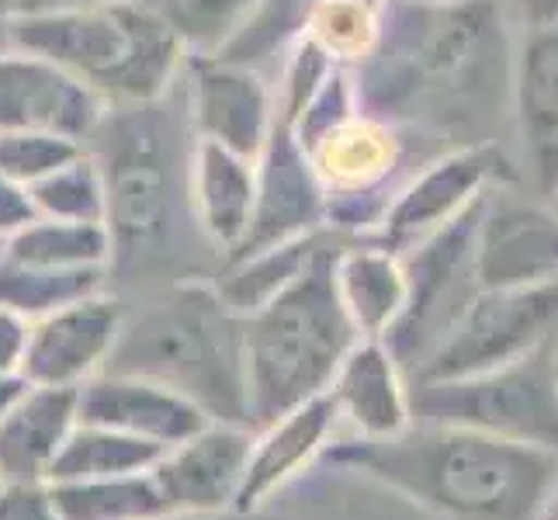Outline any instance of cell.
Instances as JSON below:
<instances>
[{
    "label": "cell",
    "mask_w": 558,
    "mask_h": 520,
    "mask_svg": "<svg viewBox=\"0 0 558 520\" xmlns=\"http://www.w3.org/2000/svg\"><path fill=\"white\" fill-rule=\"evenodd\" d=\"M537 520H558V510H545V513L537 517Z\"/></svg>",
    "instance_id": "cell-46"
},
{
    "label": "cell",
    "mask_w": 558,
    "mask_h": 520,
    "mask_svg": "<svg viewBox=\"0 0 558 520\" xmlns=\"http://www.w3.org/2000/svg\"><path fill=\"white\" fill-rule=\"evenodd\" d=\"M378 11V43L354 66L361 111L399 129L416 119L445 122L448 114H465L461 101L483 94L504 56V14L496 0L448 8L381 0Z\"/></svg>",
    "instance_id": "cell-2"
},
{
    "label": "cell",
    "mask_w": 558,
    "mask_h": 520,
    "mask_svg": "<svg viewBox=\"0 0 558 520\" xmlns=\"http://www.w3.org/2000/svg\"><path fill=\"white\" fill-rule=\"evenodd\" d=\"M337 246L330 237L278 295L243 316L250 427L326 396L343 354L361 340L333 292Z\"/></svg>",
    "instance_id": "cell-4"
},
{
    "label": "cell",
    "mask_w": 558,
    "mask_h": 520,
    "mask_svg": "<svg viewBox=\"0 0 558 520\" xmlns=\"http://www.w3.org/2000/svg\"><path fill=\"white\" fill-rule=\"evenodd\" d=\"M0 11H4V14H22V0H0Z\"/></svg>",
    "instance_id": "cell-42"
},
{
    "label": "cell",
    "mask_w": 558,
    "mask_h": 520,
    "mask_svg": "<svg viewBox=\"0 0 558 520\" xmlns=\"http://www.w3.org/2000/svg\"><path fill=\"white\" fill-rule=\"evenodd\" d=\"M257 167L250 157L216 143L191 140L184 167V198L187 219L198 237L226 261L246 237L254 216Z\"/></svg>",
    "instance_id": "cell-20"
},
{
    "label": "cell",
    "mask_w": 558,
    "mask_h": 520,
    "mask_svg": "<svg viewBox=\"0 0 558 520\" xmlns=\"http://www.w3.org/2000/svg\"><path fill=\"white\" fill-rule=\"evenodd\" d=\"M316 4L319 0H260L243 32L219 56L260 70L267 60L281 56L302 35L305 17H310Z\"/></svg>",
    "instance_id": "cell-31"
},
{
    "label": "cell",
    "mask_w": 558,
    "mask_h": 520,
    "mask_svg": "<svg viewBox=\"0 0 558 520\" xmlns=\"http://www.w3.org/2000/svg\"><path fill=\"white\" fill-rule=\"evenodd\" d=\"M25 378L22 375H14V378H0V420H4V413L14 407V399L25 392Z\"/></svg>",
    "instance_id": "cell-38"
},
{
    "label": "cell",
    "mask_w": 558,
    "mask_h": 520,
    "mask_svg": "<svg viewBox=\"0 0 558 520\" xmlns=\"http://www.w3.org/2000/svg\"><path fill=\"white\" fill-rule=\"evenodd\" d=\"M337 434L340 423L330 396H316L302 402V407L254 427L243 489L233 513L254 517L271 507L275 499H281L292 486H299L323 461Z\"/></svg>",
    "instance_id": "cell-17"
},
{
    "label": "cell",
    "mask_w": 558,
    "mask_h": 520,
    "mask_svg": "<svg viewBox=\"0 0 558 520\" xmlns=\"http://www.w3.org/2000/svg\"><path fill=\"white\" fill-rule=\"evenodd\" d=\"M11 49V14L0 11V52Z\"/></svg>",
    "instance_id": "cell-40"
},
{
    "label": "cell",
    "mask_w": 558,
    "mask_h": 520,
    "mask_svg": "<svg viewBox=\"0 0 558 520\" xmlns=\"http://www.w3.org/2000/svg\"><path fill=\"white\" fill-rule=\"evenodd\" d=\"M32 323L11 310H0V378H14L25 368Z\"/></svg>",
    "instance_id": "cell-35"
},
{
    "label": "cell",
    "mask_w": 558,
    "mask_h": 520,
    "mask_svg": "<svg viewBox=\"0 0 558 520\" xmlns=\"http://www.w3.org/2000/svg\"><path fill=\"white\" fill-rule=\"evenodd\" d=\"M108 271H56V267L0 257V310H11L28 323L63 310V305L108 292Z\"/></svg>",
    "instance_id": "cell-27"
},
{
    "label": "cell",
    "mask_w": 558,
    "mask_h": 520,
    "mask_svg": "<svg viewBox=\"0 0 558 520\" xmlns=\"http://www.w3.org/2000/svg\"><path fill=\"white\" fill-rule=\"evenodd\" d=\"M11 46L76 73L111 108L163 101L187 63L184 46L153 0H101L17 14L11 17Z\"/></svg>",
    "instance_id": "cell-5"
},
{
    "label": "cell",
    "mask_w": 558,
    "mask_h": 520,
    "mask_svg": "<svg viewBox=\"0 0 558 520\" xmlns=\"http://www.w3.org/2000/svg\"><path fill=\"white\" fill-rule=\"evenodd\" d=\"M381 28V11L368 0H319L302 25V35L316 43L337 66H361L372 56Z\"/></svg>",
    "instance_id": "cell-29"
},
{
    "label": "cell",
    "mask_w": 558,
    "mask_h": 520,
    "mask_svg": "<svg viewBox=\"0 0 558 520\" xmlns=\"http://www.w3.org/2000/svg\"><path fill=\"white\" fill-rule=\"evenodd\" d=\"M0 257L56 271H108L111 275V237L105 222H63L35 216L11 240L0 243Z\"/></svg>",
    "instance_id": "cell-24"
},
{
    "label": "cell",
    "mask_w": 558,
    "mask_h": 520,
    "mask_svg": "<svg viewBox=\"0 0 558 520\" xmlns=\"http://www.w3.org/2000/svg\"><path fill=\"white\" fill-rule=\"evenodd\" d=\"M160 455V448L146 445L140 437L98 427V423H76L49 472V483H84V479L153 472Z\"/></svg>",
    "instance_id": "cell-25"
},
{
    "label": "cell",
    "mask_w": 558,
    "mask_h": 520,
    "mask_svg": "<svg viewBox=\"0 0 558 520\" xmlns=\"http://www.w3.org/2000/svg\"><path fill=\"white\" fill-rule=\"evenodd\" d=\"M510 94L531 184L548 195L558 181V28L524 35L510 63Z\"/></svg>",
    "instance_id": "cell-21"
},
{
    "label": "cell",
    "mask_w": 558,
    "mask_h": 520,
    "mask_svg": "<svg viewBox=\"0 0 558 520\" xmlns=\"http://www.w3.org/2000/svg\"><path fill=\"white\" fill-rule=\"evenodd\" d=\"M558 337V281L478 288L469 310L410 375V385L469 378L537 351Z\"/></svg>",
    "instance_id": "cell-8"
},
{
    "label": "cell",
    "mask_w": 558,
    "mask_h": 520,
    "mask_svg": "<svg viewBox=\"0 0 558 520\" xmlns=\"http://www.w3.org/2000/svg\"><path fill=\"white\" fill-rule=\"evenodd\" d=\"M513 11L521 17L524 32L558 28V0H513Z\"/></svg>",
    "instance_id": "cell-37"
},
{
    "label": "cell",
    "mask_w": 558,
    "mask_h": 520,
    "mask_svg": "<svg viewBox=\"0 0 558 520\" xmlns=\"http://www.w3.org/2000/svg\"><path fill=\"white\" fill-rule=\"evenodd\" d=\"M368 4H381V0H368Z\"/></svg>",
    "instance_id": "cell-47"
},
{
    "label": "cell",
    "mask_w": 558,
    "mask_h": 520,
    "mask_svg": "<svg viewBox=\"0 0 558 520\" xmlns=\"http://www.w3.org/2000/svg\"><path fill=\"white\" fill-rule=\"evenodd\" d=\"M125 305L111 292H98L73 305H63L28 330V354L22 378L28 385L52 389H81L101 375L122 337Z\"/></svg>",
    "instance_id": "cell-16"
},
{
    "label": "cell",
    "mask_w": 558,
    "mask_h": 520,
    "mask_svg": "<svg viewBox=\"0 0 558 520\" xmlns=\"http://www.w3.org/2000/svg\"><path fill=\"white\" fill-rule=\"evenodd\" d=\"M0 520H63L49 483H0Z\"/></svg>",
    "instance_id": "cell-34"
},
{
    "label": "cell",
    "mask_w": 558,
    "mask_h": 520,
    "mask_svg": "<svg viewBox=\"0 0 558 520\" xmlns=\"http://www.w3.org/2000/svg\"><path fill=\"white\" fill-rule=\"evenodd\" d=\"M101 146H87L98 157L108 184L105 229L111 237V278L129 267L149 264L174 237L178 205L184 198V164L178 167L170 132L157 105L111 108L94 132ZM90 140V143H94Z\"/></svg>",
    "instance_id": "cell-6"
},
{
    "label": "cell",
    "mask_w": 558,
    "mask_h": 520,
    "mask_svg": "<svg viewBox=\"0 0 558 520\" xmlns=\"http://www.w3.org/2000/svg\"><path fill=\"white\" fill-rule=\"evenodd\" d=\"M76 423V389L25 385L0 420V483H49Z\"/></svg>",
    "instance_id": "cell-22"
},
{
    "label": "cell",
    "mask_w": 558,
    "mask_h": 520,
    "mask_svg": "<svg viewBox=\"0 0 558 520\" xmlns=\"http://www.w3.org/2000/svg\"><path fill=\"white\" fill-rule=\"evenodd\" d=\"M551 364H555V375H558V337H555V347H551Z\"/></svg>",
    "instance_id": "cell-45"
},
{
    "label": "cell",
    "mask_w": 558,
    "mask_h": 520,
    "mask_svg": "<svg viewBox=\"0 0 558 520\" xmlns=\"http://www.w3.org/2000/svg\"><path fill=\"white\" fill-rule=\"evenodd\" d=\"M513 181V164L504 146H496L493 140L461 143L434 157L430 164H423L413 178L399 181L372 240L402 254V250L427 240L458 216H465L493 188Z\"/></svg>",
    "instance_id": "cell-10"
},
{
    "label": "cell",
    "mask_w": 558,
    "mask_h": 520,
    "mask_svg": "<svg viewBox=\"0 0 558 520\" xmlns=\"http://www.w3.org/2000/svg\"><path fill=\"white\" fill-rule=\"evenodd\" d=\"M254 427L233 420H208L202 431L167 448L153 465L167 513L226 517L236 510Z\"/></svg>",
    "instance_id": "cell-15"
},
{
    "label": "cell",
    "mask_w": 558,
    "mask_h": 520,
    "mask_svg": "<svg viewBox=\"0 0 558 520\" xmlns=\"http://www.w3.org/2000/svg\"><path fill=\"white\" fill-rule=\"evenodd\" d=\"M63 520H163L167 507L153 472L49 483Z\"/></svg>",
    "instance_id": "cell-26"
},
{
    "label": "cell",
    "mask_w": 558,
    "mask_h": 520,
    "mask_svg": "<svg viewBox=\"0 0 558 520\" xmlns=\"http://www.w3.org/2000/svg\"><path fill=\"white\" fill-rule=\"evenodd\" d=\"M76 413H81V423H98V427L140 437L160 451L181 445L211 420L181 392L125 372H101L84 382L76 389Z\"/></svg>",
    "instance_id": "cell-18"
},
{
    "label": "cell",
    "mask_w": 558,
    "mask_h": 520,
    "mask_svg": "<svg viewBox=\"0 0 558 520\" xmlns=\"http://www.w3.org/2000/svg\"><path fill=\"white\" fill-rule=\"evenodd\" d=\"M413 4H430V8H448V4H465V0H413Z\"/></svg>",
    "instance_id": "cell-43"
},
{
    "label": "cell",
    "mask_w": 558,
    "mask_h": 520,
    "mask_svg": "<svg viewBox=\"0 0 558 520\" xmlns=\"http://www.w3.org/2000/svg\"><path fill=\"white\" fill-rule=\"evenodd\" d=\"M73 4H101V0H22V14H28V11H46V8H73Z\"/></svg>",
    "instance_id": "cell-39"
},
{
    "label": "cell",
    "mask_w": 558,
    "mask_h": 520,
    "mask_svg": "<svg viewBox=\"0 0 558 520\" xmlns=\"http://www.w3.org/2000/svg\"><path fill=\"white\" fill-rule=\"evenodd\" d=\"M555 340L499 368L469 378L410 385L416 423H451L558 455V375Z\"/></svg>",
    "instance_id": "cell-7"
},
{
    "label": "cell",
    "mask_w": 558,
    "mask_h": 520,
    "mask_svg": "<svg viewBox=\"0 0 558 520\" xmlns=\"http://www.w3.org/2000/svg\"><path fill=\"white\" fill-rule=\"evenodd\" d=\"M254 167V216H250L246 237L226 261L326 233V191L310 164V153L299 146L284 122H278L267 136Z\"/></svg>",
    "instance_id": "cell-13"
},
{
    "label": "cell",
    "mask_w": 558,
    "mask_h": 520,
    "mask_svg": "<svg viewBox=\"0 0 558 520\" xmlns=\"http://www.w3.org/2000/svg\"><path fill=\"white\" fill-rule=\"evenodd\" d=\"M35 216L63 219V222H105L108 184L105 170L90 149L76 153L70 164L52 170L49 178L28 188Z\"/></svg>",
    "instance_id": "cell-28"
},
{
    "label": "cell",
    "mask_w": 558,
    "mask_h": 520,
    "mask_svg": "<svg viewBox=\"0 0 558 520\" xmlns=\"http://www.w3.org/2000/svg\"><path fill=\"white\" fill-rule=\"evenodd\" d=\"M357 111H361V98H357L354 70L333 66L323 76V84L313 90V98L305 101L295 119L284 125L292 129V136L299 140L302 149H310L319 136H326V132L337 129L340 122H348Z\"/></svg>",
    "instance_id": "cell-33"
},
{
    "label": "cell",
    "mask_w": 558,
    "mask_h": 520,
    "mask_svg": "<svg viewBox=\"0 0 558 520\" xmlns=\"http://www.w3.org/2000/svg\"><path fill=\"white\" fill-rule=\"evenodd\" d=\"M545 202L551 205V211H555V216H558V181H555V188H551L548 195H545Z\"/></svg>",
    "instance_id": "cell-44"
},
{
    "label": "cell",
    "mask_w": 558,
    "mask_h": 520,
    "mask_svg": "<svg viewBox=\"0 0 558 520\" xmlns=\"http://www.w3.org/2000/svg\"><path fill=\"white\" fill-rule=\"evenodd\" d=\"M333 292L361 340H385L407 313L410 281L396 250L375 240H340Z\"/></svg>",
    "instance_id": "cell-23"
},
{
    "label": "cell",
    "mask_w": 558,
    "mask_h": 520,
    "mask_svg": "<svg viewBox=\"0 0 558 520\" xmlns=\"http://www.w3.org/2000/svg\"><path fill=\"white\" fill-rule=\"evenodd\" d=\"M478 198L465 216H458L445 229H437L427 240L402 250V267H407L410 299L407 313L396 323V330L385 337L389 351L402 364L407 378L420 368L445 334L469 310L478 292L475 281V222H478Z\"/></svg>",
    "instance_id": "cell-9"
},
{
    "label": "cell",
    "mask_w": 558,
    "mask_h": 520,
    "mask_svg": "<svg viewBox=\"0 0 558 520\" xmlns=\"http://www.w3.org/2000/svg\"><path fill=\"white\" fill-rule=\"evenodd\" d=\"M326 396L337 410V437L389 440L413 423L410 378L385 340H357L343 354Z\"/></svg>",
    "instance_id": "cell-19"
},
{
    "label": "cell",
    "mask_w": 558,
    "mask_h": 520,
    "mask_svg": "<svg viewBox=\"0 0 558 520\" xmlns=\"http://www.w3.org/2000/svg\"><path fill=\"white\" fill-rule=\"evenodd\" d=\"M163 520H219V517H208V513H167Z\"/></svg>",
    "instance_id": "cell-41"
},
{
    "label": "cell",
    "mask_w": 558,
    "mask_h": 520,
    "mask_svg": "<svg viewBox=\"0 0 558 520\" xmlns=\"http://www.w3.org/2000/svg\"><path fill=\"white\" fill-rule=\"evenodd\" d=\"M111 105L76 73L28 49L0 52V132H52L87 146Z\"/></svg>",
    "instance_id": "cell-12"
},
{
    "label": "cell",
    "mask_w": 558,
    "mask_h": 520,
    "mask_svg": "<svg viewBox=\"0 0 558 520\" xmlns=\"http://www.w3.org/2000/svg\"><path fill=\"white\" fill-rule=\"evenodd\" d=\"M191 140L216 143L254 160L278 125L275 87L264 70L226 56H187L181 70Z\"/></svg>",
    "instance_id": "cell-11"
},
{
    "label": "cell",
    "mask_w": 558,
    "mask_h": 520,
    "mask_svg": "<svg viewBox=\"0 0 558 520\" xmlns=\"http://www.w3.org/2000/svg\"><path fill=\"white\" fill-rule=\"evenodd\" d=\"M105 372L160 382L211 420L246 423L243 316L219 295L216 281H170L140 313L125 310Z\"/></svg>",
    "instance_id": "cell-3"
},
{
    "label": "cell",
    "mask_w": 558,
    "mask_h": 520,
    "mask_svg": "<svg viewBox=\"0 0 558 520\" xmlns=\"http://www.w3.org/2000/svg\"><path fill=\"white\" fill-rule=\"evenodd\" d=\"M319 465L361 475L454 520H537L558 486V455L451 423H410L389 440L337 437Z\"/></svg>",
    "instance_id": "cell-1"
},
{
    "label": "cell",
    "mask_w": 558,
    "mask_h": 520,
    "mask_svg": "<svg viewBox=\"0 0 558 520\" xmlns=\"http://www.w3.org/2000/svg\"><path fill=\"white\" fill-rule=\"evenodd\" d=\"M478 288H531L558 281V216L527 202L513 184L493 188L475 222Z\"/></svg>",
    "instance_id": "cell-14"
},
{
    "label": "cell",
    "mask_w": 558,
    "mask_h": 520,
    "mask_svg": "<svg viewBox=\"0 0 558 520\" xmlns=\"http://www.w3.org/2000/svg\"><path fill=\"white\" fill-rule=\"evenodd\" d=\"M87 146L73 143L66 136H52V132H28V129H11L0 132V173H8L11 181L22 188H32L52 170L70 164L76 153Z\"/></svg>",
    "instance_id": "cell-32"
},
{
    "label": "cell",
    "mask_w": 558,
    "mask_h": 520,
    "mask_svg": "<svg viewBox=\"0 0 558 520\" xmlns=\"http://www.w3.org/2000/svg\"><path fill=\"white\" fill-rule=\"evenodd\" d=\"M35 219V208L28 198V188L11 181L8 173H0V243L11 240L17 229Z\"/></svg>",
    "instance_id": "cell-36"
},
{
    "label": "cell",
    "mask_w": 558,
    "mask_h": 520,
    "mask_svg": "<svg viewBox=\"0 0 558 520\" xmlns=\"http://www.w3.org/2000/svg\"><path fill=\"white\" fill-rule=\"evenodd\" d=\"M260 0H153L187 56H219Z\"/></svg>",
    "instance_id": "cell-30"
}]
</instances>
